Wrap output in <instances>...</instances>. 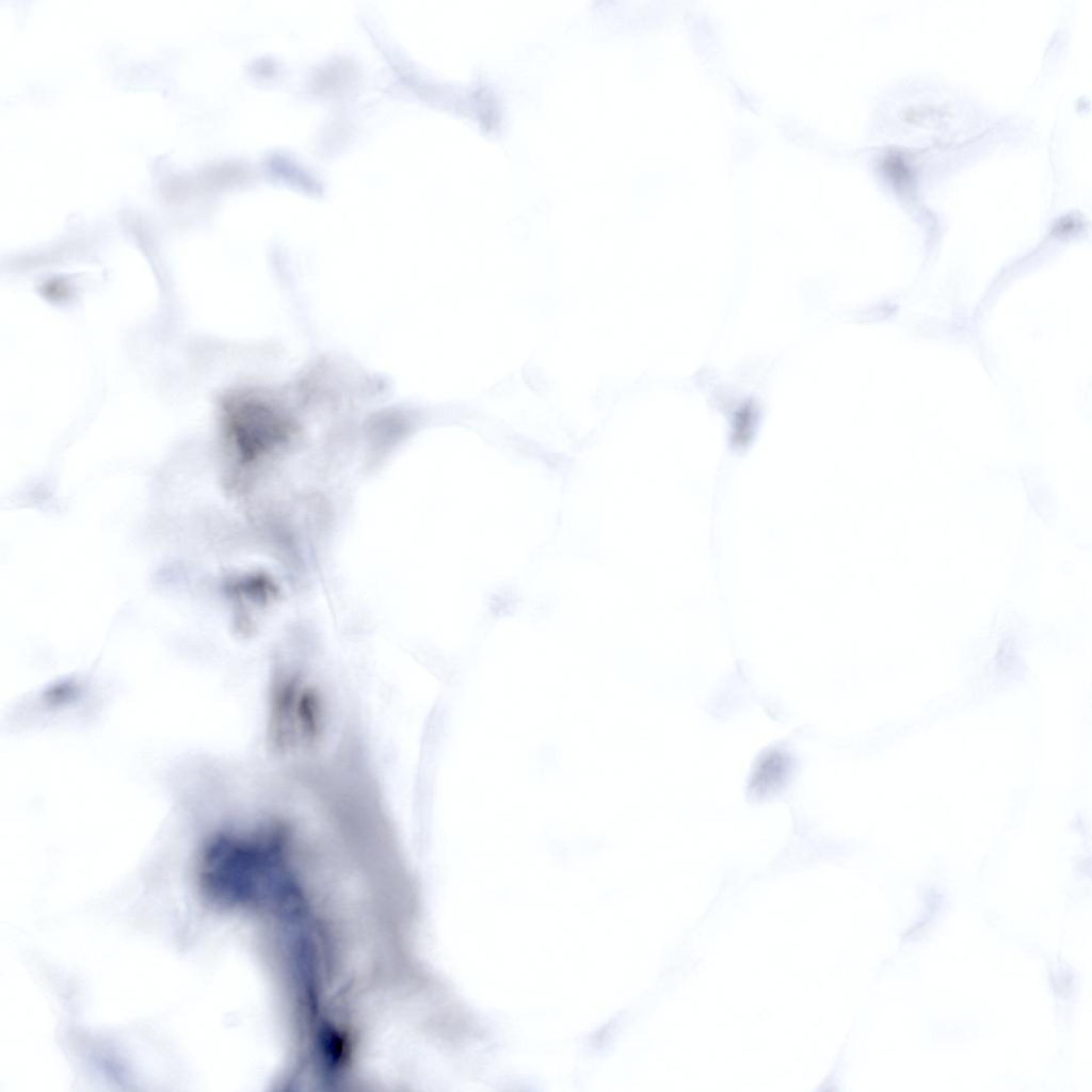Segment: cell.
<instances>
[{
	"label": "cell",
	"instance_id": "obj_1",
	"mask_svg": "<svg viewBox=\"0 0 1092 1092\" xmlns=\"http://www.w3.org/2000/svg\"><path fill=\"white\" fill-rule=\"evenodd\" d=\"M323 727V707L316 688L296 674H280L270 696L269 740L291 752L315 744Z\"/></svg>",
	"mask_w": 1092,
	"mask_h": 1092
},
{
	"label": "cell",
	"instance_id": "obj_2",
	"mask_svg": "<svg viewBox=\"0 0 1092 1092\" xmlns=\"http://www.w3.org/2000/svg\"><path fill=\"white\" fill-rule=\"evenodd\" d=\"M787 761L778 753H771L758 765L752 780L755 791L765 792L774 788L786 775Z\"/></svg>",
	"mask_w": 1092,
	"mask_h": 1092
}]
</instances>
